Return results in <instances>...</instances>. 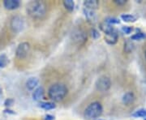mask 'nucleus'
<instances>
[{
  "mask_svg": "<svg viewBox=\"0 0 146 120\" xmlns=\"http://www.w3.org/2000/svg\"><path fill=\"white\" fill-rule=\"evenodd\" d=\"M121 19L124 22L131 23V22H135L137 20V17L134 15H131V14H123V15H121Z\"/></svg>",
  "mask_w": 146,
  "mask_h": 120,
  "instance_id": "nucleus-15",
  "label": "nucleus"
},
{
  "mask_svg": "<svg viewBox=\"0 0 146 120\" xmlns=\"http://www.w3.org/2000/svg\"><path fill=\"white\" fill-rule=\"evenodd\" d=\"M39 106L46 110H53V109H54L56 107L55 104L54 102H50V101H42V102H40L39 103Z\"/></svg>",
  "mask_w": 146,
  "mask_h": 120,
  "instance_id": "nucleus-14",
  "label": "nucleus"
},
{
  "mask_svg": "<svg viewBox=\"0 0 146 120\" xmlns=\"http://www.w3.org/2000/svg\"><path fill=\"white\" fill-rule=\"evenodd\" d=\"M84 13L86 18L89 21H94L95 18H96V15H95V12H94V10H90V9L84 8Z\"/></svg>",
  "mask_w": 146,
  "mask_h": 120,
  "instance_id": "nucleus-16",
  "label": "nucleus"
},
{
  "mask_svg": "<svg viewBox=\"0 0 146 120\" xmlns=\"http://www.w3.org/2000/svg\"><path fill=\"white\" fill-rule=\"evenodd\" d=\"M96 89L100 92H106L109 90L111 86V81L110 79L106 76H102L97 80L96 81Z\"/></svg>",
  "mask_w": 146,
  "mask_h": 120,
  "instance_id": "nucleus-4",
  "label": "nucleus"
},
{
  "mask_svg": "<svg viewBox=\"0 0 146 120\" xmlns=\"http://www.w3.org/2000/svg\"><path fill=\"white\" fill-rule=\"evenodd\" d=\"M3 93V89H2V88H1V86H0V95Z\"/></svg>",
  "mask_w": 146,
  "mask_h": 120,
  "instance_id": "nucleus-30",
  "label": "nucleus"
},
{
  "mask_svg": "<svg viewBox=\"0 0 146 120\" xmlns=\"http://www.w3.org/2000/svg\"><path fill=\"white\" fill-rule=\"evenodd\" d=\"M44 95H45V90H44V89L42 87H38V88H36L34 90V92L33 93L32 96H33V99L34 100V101H41L43 98Z\"/></svg>",
  "mask_w": 146,
  "mask_h": 120,
  "instance_id": "nucleus-9",
  "label": "nucleus"
},
{
  "mask_svg": "<svg viewBox=\"0 0 146 120\" xmlns=\"http://www.w3.org/2000/svg\"><path fill=\"white\" fill-rule=\"evenodd\" d=\"M145 58H146V50H145Z\"/></svg>",
  "mask_w": 146,
  "mask_h": 120,
  "instance_id": "nucleus-31",
  "label": "nucleus"
},
{
  "mask_svg": "<svg viewBox=\"0 0 146 120\" xmlns=\"http://www.w3.org/2000/svg\"><path fill=\"white\" fill-rule=\"evenodd\" d=\"M43 119L44 120H54V116L52 115H46L44 116V118H43Z\"/></svg>",
  "mask_w": 146,
  "mask_h": 120,
  "instance_id": "nucleus-28",
  "label": "nucleus"
},
{
  "mask_svg": "<svg viewBox=\"0 0 146 120\" xmlns=\"http://www.w3.org/2000/svg\"><path fill=\"white\" fill-rule=\"evenodd\" d=\"M105 22L108 25H110L113 26V25H118L119 24L120 21L119 19L115 18V17H107L106 20H105Z\"/></svg>",
  "mask_w": 146,
  "mask_h": 120,
  "instance_id": "nucleus-23",
  "label": "nucleus"
},
{
  "mask_svg": "<svg viewBox=\"0 0 146 120\" xmlns=\"http://www.w3.org/2000/svg\"><path fill=\"white\" fill-rule=\"evenodd\" d=\"M99 120H102V119H99Z\"/></svg>",
  "mask_w": 146,
  "mask_h": 120,
  "instance_id": "nucleus-33",
  "label": "nucleus"
},
{
  "mask_svg": "<svg viewBox=\"0 0 146 120\" xmlns=\"http://www.w3.org/2000/svg\"><path fill=\"white\" fill-rule=\"evenodd\" d=\"M63 6L68 11H72L75 7V3L72 0H65V1H63Z\"/></svg>",
  "mask_w": 146,
  "mask_h": 120,
  "instance_id": "nucleus-22",
  "label": "nucleus"
},
{
  "mask_svg": "<svg viewBox=\"0 0 146 120\" xmlns=\"http://www.w3.org/2000/svg\"><path fill=\"white\" fill-rule=\"evenodd\" d=\"M122 32L125 34H130L131 32L133 31V28L130 26H123L122 27Z\"/></svg>",
  "mask_w": 146,
  "mask_h": 120,
  "instance_id": "nucleus-24",
  "label": "nucleus"
},
{
  "mask_svg": "<svg viewBox=\"0 0 146 120\" xmlns=\"http://www.w3.org/2000/svg\"><path fill=\"white\" fill-rule=\"evenodd\" d=\"M134 48H135L134 44L131 40L126 41V42L124 43V51L126 53H131L134 50Z\"/></svg>",
  "mask_w": 146,
  "mask_h": 120,
  "instance_id": "nucleus-21",
  "label": "nucleus"
},
{
  "mask_svg": "<svg viewBox=\"0 0 146 120\" xmlns=\"http://www.w3.org/2000/svg\"><path fill=\"white\" fill-rule=\"evenodd\" d=\"M114 2H115L117 5H124V4L127 3V1L126 0H115Z\"/></svg>",
  "mask_w": 146,
  "mask_h": 120,
  "instance_id": "nucleus-27",
  "label": "nucleus"
},
{
  "mask_svg": "<svg viewBox=\"0 0 146 120\" xmlns=\"http://www.w3.org/2000/svg\"><path fill=\"white\" fill-rule=\"evenodd\" d=\"M9 63L8 58L6 55L5 54H0V68H4L7 66V64Z\"/></svg>",
  "mask_w": 146,
  "mask_h": 120,
  "instance_id": "nucleus-18",
  "label": "nucleus"
},
{
  "mask_svg": "<svg viewBox=\"0 0 146 120\" xmlns=\"http://www.w3.org/2000/svg\"><path fill=\"white\" fill-rule=\"evenodd\" d=\"M91 36H92V37H93L94 39H95V40L98 39V38L100 37L99 32L98 31L97 29H92V30H91Z\"/></svg>",
  "mask_w": 146,
  "mask_h": 120,
  "instance_id": "nucleus-25",
  "label": "nucleus"
},
{
  "mask_svg": "<svg viewBox=\"0 0 146 120\" xmlns=\"http://www.w3.org/2000/svg\"><path fill=\"white\" fill-rule=\"evenodd\" d=\"M119 35L116 30H113L110 32L106 33L105 34V41L107 42L110 45H115L118 42Z\"/></svg>",
  "mask_w": 146,
  "mask_h": 120,
  "instance_id": "nucleus-7",
  "label": "nucleus"
},
{
  "mask_svg": "<svg viewBox=\"0 0 146 120\" xmlns=\"http://www.w3.org/2000/svg\"><path fill=\"white\" fill-rule=\"evenodd\" d=\"M38 83H39V80L36 77H29L27 80L25 85L29 90H33L34 89H36Z\"/></svg>",
  "mask_w": 146,
  "mask_h": 120,
  "instance_id": "nucleus-10",
  "label": "nucleus"
},
{
  "mask_svg": "<svg viewBox=\"0 0 146 120\" xmlns=\"http://www.w3.org/2000/svg\"><path fill=\"white\" fill-rule=\"evenodd\" d=\"M145 120H146V118H145Z\"/></svg>",
  "mask_w": 146,
  "mask_h": 120,
  "instance_id": "nucleus-32",
  "label": "nucleus"
},
{
  "mask_svg": "<svg viewBox=\"0 0 146 120\" xmlns=\"http://www.w3.org/2000/svg\"><path fill=\"white\" fill-rule=\"evenodd\" d=\"M21 5L19 0H5L3 1V6L7 10H16Z\"/></svg>",
  "mask_w": 146,
  "mask_h": 120,
  "instance_id": "nucleus-8",
  "label": "nucleus"
},
{
  "mask_svg": "<svg viewBox=\"0 0 146 120\" xmlns=\"http://www.w3.org/2000/svg\"><path fill=\"white\" fill-rule=\"evenodd\" d=\"M13 103H14V100L12 99V98H7L4 101V105H5L6 107L9 108V107H11L13 105Z\"/></svg>",
  "mask_w": 146,
  "mask_h": 120,
  "instance_id": "nucleus-26",
  "label": "nucleus"
},
{
  "mask_svg": "<svg viewBox=\"0 0 146 120\" xmlns=\"http://www.w3.org/2000/svg\"><path fill=\"white\" fill-rule=\"evenodd\" d=\"M103 108L102 104L98 101H94L88 105L84 110V116L86 119L94 120L98 119L102 114Z\"/></svg>",
  "mask_w": 146,
  "mask_h": 120,
  "instance_id": "nucleus-3",
  "label": "nucleus"
},
{
  "mask_svg": "<svg viewBox=\"0 0 146 120\" xmlns=\"http://www.w3.org/2000/svg\"><path fill=\"white\" fill-rule=\"evenodd\" d=\"M11 111H12V110H9V109L4 110V112H5V113H7V114H12V115H14V114H15V112H11Z\"/></svg>",
  "mask_w": 146,
  "mask_h": 120,
  "instance_id": "nucleus-29",
  "label": "nucleus"
},
{
  "mask_svg": "<svg viewBox=\"0 0 146 120\" xmlns=\"http://www.w3.org/2000/svg\"><path fill=\"white\" fill-rule=\"evenodd\" d=\"M27 12L34 19H42L46 13V6L42 1H32L27 5Z\"/></svg>",
  "mask_w": 146,
  "mask_h": 120,
  "instance_id": "nucleus-1",
  "label": "nucleus"
},
{
  "mask_svg": "<svg viewBox=\"0 0 146 120\" xmlns=\"http://www.w3.org/2000/svg\"><path fill=\"white\" fill-rule=\"evenodd\" d=\"M146 38V33L142 32H138L135 34H133L131 37V40H134V41H141Z\"/></svg>",
  "mask_w": 146,
  "mask_h": 120,
  "instance_id": "nucleus-20",
  "label": "nucleus"
},
{
  "mask_svg": "<svg viewBox=\"0 0 146 120\" xmlns=\"http://www.w3.org/2000/svg\"><path fill=\"white\" fill-rule=\"evenodd\" d=\"M11 28L16 32H21L25 28V20L23 17L19 16H13L11 20Z\"/></svg>",
  "mask_w": 146,
  "mask_h": 120,
  "instance_id": "nucleus-6",
  "label": "nucleus"
},
{
  "mask_svg": "<svg viewBox=\"0 0 146 120\" xmlns=\"http://www.w3.org/2000/svg\"><path fill=\"white\" fill-rule=\"evenodd\" d=\"M100 28H101V29H102V31L104 32L105 34H106V33H108V32H112L113 30H115L114 27L112 26V25H110L106 24V22H104L103 24H101Z\"/></svg>",
  "mask_w": 146,
  "mask_h": 120,
  "instance_id": "nucleus-19",
  "label": "nucleus"
},
{
  "mask_svg": "<svg viewBox=\"0 0 146 120\" xmlns=\"http://www.w3.org/2000/svg\"><path fill=\"white\" fill-rule=\"evenodd\" d=\"M132 116L135 118H146V109L145 108H141L139 110H136Z\"/></svg>",
  "mask_w": 146,
  "mask_h": 120,
  "instance_id": "nucleus-17",
  "label": "nucleus"
},
{
  "mask_svg": "<svg viewBox=\"0 0 146 120\" xmlns=\"http://www.w3.org/2000/svg\"><path fill=\"white\" fill-rule=\"evenodd\" d=\"M85 8L90 10H96L99 7V2L98 0H86L84 2Z\"/></svg>",
  "mask_w": 146,
  "mask_h": 120,
  "instance_id": "nucleus-11",
  "label": "nucleus"
},
{
  "mask_svg": "<svg viewBox=\"0 0 146 120\" xmlns=\"http://www.w3.org/2000/svg\"><path fill=\"white\" fill-rule=\"evenodd\" d=\"M73 38H74V41L78 43H81V42H84L85 40H86V37H85V34L84 32L80 30H78V31L75 32L73 33Z\"/></svg>",
  "mask_w": 146,
  "mask_h": 120,
  "instance_id": "nucleus-13",
  "label": "nucleus"
},
{
  "mask_svg": "<svg viewBox=\"0 0 146 120\" xmlns=\"http://www.w3.org/2000/svg\"><path fill=\"white\" fill-rule=\"evenodd\" d=\"M135 100V95L132 92H127L123 96V98H122V101L123 102V104L127 105H130L131 103H132Z\"/></svg>",
  "mask_w": 146,
  "mask_h": 120,
  "instance_id": "nucleus-12",
  "label": "nucleus"
},
{
  "mask_svg": "<svg viewBox=\"0 0 146 120\" xmlns=\"http://www.w3.org/2000/svg\"><path fill=\"white\" fill-rule=\"evenodd\" d=\"M30 51V45L28 42H21L16 48V55L20 59L25 58Z\"/></svg>",
  "mask_w": 146,
  "mask_h": 120,
  "instance_id": "nucleus-5",
  "label": "nucleus"
},
{
  "mask_svg": "<svg viewBox=\"0 0 146 120\" xmlns=\"http://www.w3.org/2000/svg\"><path fill=\"white\" fill-rule=\"evenodd\" d=\"M68 94V88L63 84L56 83L52 84L48 90L49 97L54 101H60Z\"/></svg>",
  "mask_w": 146,
  "mask_h": 120,
  "instance_id": "nucleus-2",
  "label": "nucleus"
}]
</instances>
